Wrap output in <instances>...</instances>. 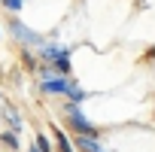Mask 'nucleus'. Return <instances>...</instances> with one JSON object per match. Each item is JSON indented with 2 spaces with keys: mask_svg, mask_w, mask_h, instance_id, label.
Returning <instances> with one entry per match:
<instances>
[{
  "mask_svg": "<svg viewBox=\"0 0 155 152\" xmlns=\"http://www.w3.org/2000/svg\"><path fill=\"white\" fill-rule=\"evenodd\" d=\"M0 116H3V122H6V128H15L18 134L25 131V119H21V113H18L15 107H9V104H3V107H0Z\"/></svg>",
  "mask_w": 155,
  "mask_h": 152,
  "instance_id": "obj_9",
  "label": "nucleus"
},
{
  "mask_svg": "<svg viewBox=\"0 0 155 152\" xmlns=\"http://www.w3.org/2000/svg\"><path fill=\"white\" fill-rule=\"evenodd\" d=\"M49 131H52V137H55V149H58V152H79L76 140L70 137V131H67L64 125H52Z\"/></svg>",
  "mask_w": 155,
  "mask_h": 152,
  "instance_id": "obj_5",
  "label": "nucleus"
},
{
  "mask_svg": "<svg viewBox=\"0 0 155 152\" xmlns=\"http://www.w3.org/2000/svg\"><path fill=\"white\" fill-rule=\"evenodd\" d=\"M0 104H3V88H0Z\"/></svg>",
  "mask_w": 155,
  "mask_h": 152,
  "instance_id": "obj_13",
  "label": "nucleus"
},
{
  "mask_svg": "<svg viewBox=\"0 0 155 152\" xmlns=\"http://www.w3.org/2000/svg\"><path fill=\"white\" fill-rule=\"evenodd\" d=\"M73 140H76V146H79V152H110L101 143L97 134H73Z\"/></svg>",
  "mask_w": 155,
  "mask_h": 152,
  "instance_id": "obj_6",
  "label": "nucleus"
},
{
  "mask_svg": "<svg viewBox=\"0 0 155 152\" xmlns=\"http://www.w3.org/2000/svg\"><path fill=\"white\" fill-rule=\"evenodd\" d=\"M58 116H61V125H64L70 134H97V137L104 134V131L88 119L85 107H82V104H76V101H61Z\"/></svg>",
  "mask_w": 155,
  "mask_h": 152,
  "instance_id": "obj_2",
  "label": "nucleus"
},
{
  "mask_svg": "<svg viewBox=\"0 0 155 152\" xmlns=\"http://www.w3.org/2000/svg\"><path fill=\"white\" fill-rule=\"evenodd\" d=\"M6 34L18 43V46H31V49H40L43 43H46V37L40 34V31H34V28H28L18 15H9V21H6Z\"/></svg>",
  "mask_w": 155,
  "mask_h": 152,
  "instance_id": "obj_3",
  "label": "nucleus"
},
{
  "mask_svg": "<svg viewBox=\"0 0 155 152\" xmlns=\"http://www.w3.org/2000/svg\"><path fill=\"white\" fill-rule=\"evenodd\" d=\"M40 58H43V64H58L61 58H67V55H73V49L70 46H64V43H58V40H46L40 49Z\"/></svg>",
  "mask_w": 155,
  "mask_h": 152,
  "instance_id": "obj_4",
  "label": "nucleus"
},
{
  "mask_svg": "<svg viewBox=\"0 0 155 152\" xmlns=\"http://www.w3.org/2000/svg\"><path fill=\"white\" fill-rule=\"evenodd\" d=\"M0 146L6 152H21V134L15 128H3L0 131Z\"/></svg>",
  "mask_w": 155,
  "mask_h": 152,
  "instance_id": "obj_8",
  "label": "nucleus"
},
{
  "mask_svg": "<svg viewBox=\"0 0 155 152\" xmlns=\"http://www.w3.org/2000/svg\"><path fill=\"white\" fill-rule=\"evenodd\" d=\"M34 146H37L40 152H58V149H55V137L49 140L46 131H37V134H34Z\"/></svg>",
  "mask_w": 155,
  "mask_h": 152,
  "instance_id": "obj_10",
  "label": "nucleus"
},
{
  "mask_svg": "<svg viewBox=\"0 0 155 152\" xmlns=\"http://www.w3.org/2000/svg\"><path fill=\"white\" fill-rule=\"evenodd\" d=\"M0 9H3L6 15H18L25 9V0H0Z\"/></svg>",
  "mask_w": 155,
  "mask_h": 152,
  "instance_id": "obj_11",
  "label": "nucleus"
},
{
  "mask_svg": "<svg viewBox=\"0 0 155 152\" xmlns=\"http://www.w3.org/2000/svg\"><path fill=\"white\" fill-rule=\"evenodd\" d=\"M0 37H3V34H0Z\"/></svg>",
  "mask_w": 155,
  "mask_h": 152,
  "instance_id": "obj_14",
  "label": "nucleus"
},
{
  "mask_svg": "<svg viewBox=\"0 0 155 152\" xmlns=\"http://www.w3.org/2000/svg\"><path fill=\"white\" fill-rule=\"evenodd\" d=\"M18 61H21V67H25V70H31V73H37V70H40V64H43L40 52H37V49H31V46H21Z\"/></svg>",
  "mask_w": 155,
  "mask_h": 152,
  "instance_id": "obj_7",
  "label": "nucleus"
},
{
  "mask_svg": "<svg viewBox=\"0 0 155 152\" xmlns=\"http://www.w3.org/2000/svg\"><path fill=\"white\" fill-rule=\"evenodd\" d=\"M34 76H37V91L43 97H61V101H76V104H82L88 97V91L70 73H58L55 64H40Z\"/></svg>",
  "mask_w": 155,
  "mask_h": 152,
  "instance_id": "obj_1",
  "label": "nucleus"
},
{
  "mask_svg": "<svg viewBox=\"0 0 155 152\" xmlns=\"http://www.w3.org/2000/svg\"><path fill=\"white\" fill-rule=\"evenodd\" d=\"M21 152H40V149H37V146H28V149H21Z\"/></svg>",
  "mask_w": 155,
  "mask_h": 152,
  "instance_id": "obj_12",
  "label": "nucleus"
}]
</instances>
